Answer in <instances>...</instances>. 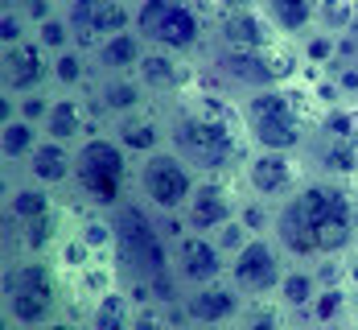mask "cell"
I'll use <instances>...</instances> for the list:
<instances>
[{"mask_svg":"<svg viewBox=\"0 0 358 330\" xmlns=\"http://www.w3.org/2000/svg\"><path fill=\"white\" fill-rule=\"evenodd\" d=\"M108 132L128 149L132 161H141V157H152V153L169 149V116H165V111L144 108V111H132V116L111 120Z\"/></svg>","mask_w":358,"mask_h":330,"instance_id":"obj_19","label":"cell"},{"mask_svg":"<svg viewBox=\"0 0 358 330\" xmlns=\"http://www.w3.org/2000/svg\"><path fill=\"white\" fill-rule=\"evenodd\" d=\"M45 330H87V322H83V318H71V314H62L58 322H50Z\"/></svg>","mask_w":358,"mask_h":330,"instance_id":"obj_42","label":"cell"},{"mask_svg":"<svg viewBox=\"0 0 358 330\" xmlns=\"http://www.w3.org/2000/svg\"><path fill=\"white\" fill-rule=\"evenodd\" d=\"M136 34L152 50L202 62L210 50V13L194 0H136Z\"/></svg>","mask_w":358,"mask_h":330,"instance_id":"obj_7","label":"cell"},{"mask_svg":"<svg viewBox=\"0 0 358 330\" xmlns=\"http://www.w3.org/2000/svg\"><path fill=\"white\" fill-rule=\"evenodd\" d=\"M313 95L296 91V87H259L235 99L243 132L251 149H268V153H305L313 137V116L309 108Z\"/></svg>","mask_w":358,"mask_h":330,"instance_id":"obj_3","label":"cell"},{"mask_svg":"<svg viewBox=\"0 0 358 330\" xmlns=\"http://www.w3.org/2000/svg\"><path fill=\"white\" fill-rule=\"evenodd\" d=\"M325 74H334V83L342 87V95H346V99H358V67H355V62H334Z\"/></svg>","mask_w":358,"mask_h":330,"instance_id":"obj_40","label":"cell"},{"mask_svg":"<svg viewBox=\"0 0 358 330\" xmlns=\"http://www.w3.org/2000/svg\"><path fill=\"white\" fill-rule=\"evenodd\" d=\"M288 330H317V326H309L305 318H292V322H288Z\"/></svg>","mask_w":358,"mask_h":330,"instance_id":"obj_43","label":"cell"},{"mask_svg":"<svg viewBox=\"0 0 358 330\" xmlns=\"http://www.w3.org/2000/svg\"><path fill=\"white\" fill-rule=\"evenodd\" d=\"M285 268H288V256H285V248L276 244V235L259 231V235H251L248 244L231 256L227 281L243 297H276L280 281H285Z\"/></svg>","mask_w":358,"mask_h":330,"instance_id":"obj_10","label":"cell"},{"mask_svg":"<svg viewBox=\"0 0 358 330\" xmlns=\"http://www.w3.org/2000/svg\"><path fill=\"white\" fill-rule=\"evenodd\" d=\"M280 34L268 21L259 4L251 8H215L210 13V50H231V54H251L276 46Z\"/></svg>","mask_w":358,"mask_h":330,"instance_id":"obj_12","label":"cell"},{"mask_svg":"<svg viewBox=\"0 0 358 330\" xmlns=\"http://www.w3.org/2000/svg\"><path fill=\"white\" fill-rule=\"evenodd\" d=\"M169 314H165V305H157V301H148V305H136V322L132 330H169Z\"/></svg>","mask_w":358,"mask_h":330,"instance_id":"obj_38","label":"cell"},{"mask_svg":"<svg viewBox=\"0 0 358 330\" xmlns=\"http://www.w3.org/2000/svg\"><path fill=\"white\" fill-rule=\"evenodd\" d=\"M272 215H276V207H272V202L251 198V194H248V198L239 202V215H235V219L243 223L251 235H259V231H272Z\"/></svg>","mask_w":358,"mask_h":330,"instance_id":"obj_36","label":"cell"},{"mask_svg":"<svg viewBox=\"0 0 358 330\" xmlns=\"http://www.w3.org/2000/svg\"><path fill=\"white\" fill-rule=\"evenodd\" d=\"M292 314L276 297H248V310L239 318V330H288Z\"/></svg>","mask_w":358,"mask_h":330,"instance_id":"obj_31","label":"cell"},{"mask_svg":"<svg viewBox=\"0 0 358 330\" xmlns=\"http://www.w3.org/2000/svg\"><path fill=\"white\" fill-rule=\"evenodd\" d=\"M41 132H45L50 141H62V145L78 149L87 137L103 132V120H99L95 104H91L83 91H54V104L45 111Z\"/></svg>","mask_w":358,"mask_h":330,"instance_id":"obj_15","label":"cell"},{"mask_svg":"<svg viewBox=\"0 0 358 330\" xmlns=\"http://www.w3.org/2000/svg\"><path fill=\"white\" fill-rule=\"evenodd\" d=\"M198 74H202V62L169 54V50H152V46H148L144 62L136 67V78L144 83V91L157 99H169V104L181 99L189 87H198Z\"/></svg>","mask_w":358,"mask_h":330,"instance_id":"obj_17","label":"cell"},{"mask_svg":"<svg viewBox=\"0 0 358 330\" xmlns=\"http://www.w3.org/2000/svg\"><path fill=\"white\" fill-rule=\"evenodd\" d=\"M231 268V256L218 248L215 235H202V231H185L181 240H173V273L185 289L194 285H210L222 281Z\"/></svg>","mask_w":358,"mask_h":330,"instance_id":"obj_13","label":"cell"},{"mask_svg":"<svg viewBox=\"0 0 358 330\" xmlns=\"http://www.w3.org/2000/svg\"><path fill=\"white\" fill-rule=\"evenodd\" d=\"M342 281L350 285V294H358V244L342 256Z\"/></svg>","mask_w":358,"mask_h":330,"instance_id":"obj_41","label":"cell"},{"mask_svg":"<svg viewBox=\"0 0 358 330\" xmlns=\"http://www.w3.org/2000/svg\"><path fill=\"white\" fill-rule=\"evenodd\" d=\"M317 29H325V34H350V29H358V0H322Z\"/></svg>","mask_w":358,"mask_h":330,"instance_id":"obj_33","label":"cell"},{"mask_svg":"<svg viewBox=\"0 0 358 330\" xmlns=\"http://www.w3.org/2000/svg\"><path fill=\"white\" fill-rule=\"evenodd\" d=\"M41 137H45L41 124L25 120V116L4 120V124H0V153H4V165H8V170L25 165V161L34 157V149L41 145Z\"/></svg>","mask_w":358,"mask_h":330,"instance_id":"obj_27","label":"cell"},{"mask_svg":"<svg viewBox=\"0 0 358 330\" xmlns=\"http://www.w3.org/2000/svg\"><path fill=\"white\" fill-rule=\"evenodd\" d=\"M83 322H87V330H132V322H136V297H132V289L124 281H115L111 289H103L83 310Z\"/></svg>","mask_w":358,"mask_h":330,"instance_id":"obj_23","label":"cell"},{"mask_svg":"<svg viewBox=\"0 0 358 330\" xmlns=\"http://www.w3.org/2000/svg\"><path fill=\"white\" fill-rule=\"evenodd\" d=\"M169 330H181V326H169Z\"/></svg>","mask_w":358,"mask_h":330,"instance_id":"obj_48","label":"cell"},{"mask_svg":"<svg viewBox=\"0 0 358 330\" xmlns=\"http://www.w3.org/2000/svg\"><path fill=\"white\" fill-rule=\"evenodd\" d=\"M71 289L54 256H8L4 264V322L45 330L66 314Z\"/></svg>","mask_w":358,"mask_h":330,"instance_id":"obj_5","label":"cell"},{"mask_svg":"<svg viewBox=\"0 0 358 330\" xmlns=\"http://www.w3.org/2000/svg\"><path fill=\"white\" fill-rule=\"evenodd\" d=\"M91 104L99 111L103 128L120 116H132V111H144L152 104V95L144 91V83L136 74H108V78H91Z\"/></svg>","mask_w":358,"mask_h":330,"instance_id":"obj_20","label":"cell"},{"mask_svg":"<svg viewBox=\"0 0 358 330\" xmlns=\"http://www.w3.org/2000/svg\"><path fill=\"white\" fill-rule=\"evenodd\" d=\"M272 235L288 260L317 264L329 256H346L358 244V190L355 182L309 178L292 190L272 215Z\"/></svg>","mask_w":358,"mask_h":330,"instance_id":"obj_1","label":"cell"},{"mask_svg":"<svg viewBox=\"0 0 358 330\" xmlns=\"http://www.w3.org/2000/svg\"><path fill=\"white\" fill-rule=\"evenodd\" d=\"M189 330H239V322H231V326H189Z\"/></svg>","mask_w":358,"mask_h":330,"instance_id":"obj_44","label":"cell"},{"mask_svg":"<svg viewBox=\"0 0 358 330\" xmlns=\"http://www.w3.org/2000/svg\"><path fill=\"white\" fill-rule=\"evenodd\" d=\"M194 4H202L206 13H215V4H218V0H194Z\"/></svg>","mask_w":358,"mask_h":330,"instance_id":"obj_45","label":"cell"},{"mask_svg":"<svg viewBox=\"0 0 358 330\" xmlns=\"http://www.w3.org/2000/svg\"><path fill=\"white\" fill-rule=\"evenodd\" d=\"M239 186L248 190L251 198H264V202H272V207H280L292 190H301V186L313 178V170H309V161L301 157V153H268V149H251L248 161L239 165Z\"/></svg>","mask_w":358,"mask_h":330,"instance_id":"obj_9","label":"cell"},{"mask_svg":"<svg viewBox=\"0 0 358 330\" xmlns=\"http://www.w3.org/2000/svg\"><path fill=\"white\" fill-rule=\"evenodd\" d=\"M62 17L74 29V46L83 54H95L99 41L136 25V0H71Z\"/></svg>","mask_w":358,"mask_h":330,"instance_id":"obj_11","label":"cell"},{"mask_svg":"<svg viewBox=\"0 0 358 330\" xmlns=\"http://www.w3.org/2000/svg\"><path fill=\"white\" fill-rule=\"evenodd\" d=\"M350 305H355V294H350V285H322V294L317 301L309 305V314H301L309 326L317 330H334L346 322V314H350Z\"/></svg>","mask_w":358,"mask_h":330,"instance_id":"obj_28","label":"cell"},{"mask_svg":"<svg viewBox=\"0 0 358 330\" xmlns=\"http://www.w3.org/2000/svg\"><path fill=\"white\" fill-rule=\"evenodd\" d=\"M132 174H136V161L103 128V132L87 137L83 145L74 149V186L71 190L91 211H115L132 194Z\"/></svg>","mask_w":358,"mask_h":330,"instance_id":"obj_6","label":"cell"},{"mask_svg":"<svg viewBox=\"0 0 358 330\" xmlns=\"http://www.w3.org/2000/svg\"><path fill=\"white\" fill-rule=\"evenodd\" d=\"M248 310V297L239 294L227 277L210 281V285H194L181 297V314H185V326H231L239 322Z\"/></svg>","mask_w":358,"mask_h":330,"instance_id":"obj_14","label":"cell"},{"mask_svg":"<svg viewBox=\"0 0 358 330\" xmlns=\"http://www.w3.org/2000/svg\"><path fill=\"white\" fill-rule=\"evenodd\" d=\"M202 182V174L173 149H161L152 157L136 161V174H132V194L148 202L157 215H185L194 190Z\"/></svg>","mask_w":358,"mask_h":330,"instance_id":"obj_8","label":"cell"},{"mask_svg":"<svg viewBox=\"0 0 358 330\" xmlns=\"http://www.w3.org/2000/svg\"><path fill=\"white\" fill-rule=\"evenodd\" d=\"M29 37H34V21L25 17V8L17 0H4V13H0V50L21 46Z\"/></svg>","mask_w":358,"mask_h":330,"instance_id":"obj_34","label":"cell"},{"mask_svg":"<svg viewBox=\"0 0 358 330\" xmlns=\"http://www.w3.org/2000/svg\"><path fill=\"white\" fill-rule=\"evenodd\" d=\"M296 50H301V62H305L309 71H329V67L338 62V34L313 29L309 37L296 41Z\"/></svg>","mask_w":358,"mask_h":330,"instance_id":"obj_32","label":"cell"},{"mask_svg":"<svg viewBox=\"0 0 358 330\" xmlns=\"http://www.w3.org/2000/svg\"><path fill=\"white\" fill-rule=\"evenodd\" d=\"M54 104V91H34V95H21V116L34 120V124H45V111Z\"/></svg>","mask_w":358,"mask_h":330,"instance_id":"obj_39","label":"cell"},{"mask_svg":"<svg viewBox=\"0 0 358 330\" xmlns=\"http://www.w3.org/2000/svg\"><path fill=\"white\" fill-rule=\"evenodd\" d=\"M4 67V95H34V91H54V54H45L34 37L21 46H8L0 54Z\"/></svg>","mask_w":358,"mask_h":330,"instance_id":"obj_16","label":"cell"},{"mask_svg":"<svg viewBox=\"0 0 358 330\" xmlns=\"http://www.w3.org/2000/svg\"><path fill=\"white\" fill-rule=\"evenodd\" d=\"M74 235H78L99 260H111V252H115V227H111L108 211H87L83 219L74 223Z\"/></svg>","mask_w":358,"mask_h":330,"instance_id":"obj_30","label":"cell"},{"mask_svg":"<svg viewBox=\"0 0 358 330\" xmlns=\"http://www.w3.org/2000/svg\"><path fill=\"white\" fill-rule=\"evenodd\" d=\"M111 215V227H115V252H111V264H115V277L124 285L132 281H157L173 268V240L165 235L161 227V215L141 202L136 194H128Z\"/></svg>","mask_w":358,"mask_h":330,"instance_id":"obj_4","label":"cell"},{"mask_svg":"<svg viewBox=\"0 0 358 330\" xmlns=\"http://www.w3.org/2000/svg\"><path fill=\"white\" fill-rule=\"evenodd\" d=\"M239 190L235 178H202L189 207H185V227L189 231H202V235H215L222 223H231L239 215Z\"/></svg>","mask_w":358,"mask_h":330,"instance_id":"obj_18","label":"cell"},{"mask_svg":"<svg viewBox=\"0 0 358 330\" xmlns=\"http://www.w3.org/2000/svg\"><path fill=\"white\" fill-rule=\"evenodd\" d=\"M317 294H322V277H317V264H305V260H288L285 281H280V289H276V301L285 305L292 318H301V314H309V305L317 301Z\"/></svg>","mask_w":358,"mask_h":330,"instance_id":"obj_26","label":"cell"},{"mask_svg":"<svg viewBox=\"0 0 358 330\" xmlns=\"http://www.w3.org/2000/svg\"><path fill=\"white\" fill-rule=\"evenodd\" d=\"M58 207H62V202H54V190L29 182V178L8 182V190H4V219H8L13 231H17V227H29L34 219L58 211Z\"/></svg>","mask_w":358,"mask_h":330,"instance_id":"obj_24","label":"cell"},{"mask_svg":"<svg viewBox=\"0 0 358 330\" xmlns=\"http://www.w3.org/2000/svg\"><path fill=\"white\" fill-rule=\"evenodd\" d=\"M148 54V41L136 29H124V34H111L108 41H99V50L91 54V71L95 78H108V74H136V67Z\"/></svg>","mask_w":358,"mask_h":330,"instance_id":"obj_22","label":"cell"},{"mask_svg":"<svg viewBox=\"0 0 358 330\" xmlns=\"http://www.w3.org/2000/svg\"><path fill=\"white\" fill-rule=\"evenodd\" d=\"M169 116V149L181 153L202 178H235L248 161V132L239 108L227 104L218 91L189 87L181 99H173Z\"/></svg>","mask_w":358,"mask_h":330,"instance_id":"obj_2","label":"cell"},{"mask_svg":"<svg viewBox=\"0 0 358 330\" xmlns=\"http://www.w3.org/2000/svg\"><path fill=\"white\" fill-rule=\"evenodd\" d=\"M54 4H58V8H66V4H71V0H54Z\"/></svg>","mask_w":358,"mask_h":330,"instance_id":"obj_46","label":"cell"},{"mask_svg":"<svg viewBox=\"0 0 358 330\" xmlns=\"http://www.w3.org/2000/svg\"><path fill=\"white\" fill-rule=\"evenodd\" d=\"M215 240H218V248H222L227 256H235V252H239V248L251 240V231L239 219H231V223H222V227L215 231Z\"/></svg>","mask_w":358,"mask_h":330,"instance_id":"obj_37","label":"cell"},{"mask_svg":"<svg viewBox=\"0 0 358 330\" xmlns=\"http://www.w3.org/2000/svg\"><path fill=\"white\" fill-rule=\"evenodd\" d=\"M8 330H25V326H8Z\"/></svg>","mask_w":358,"mask_h":330,"instance_id":"obj_47","label":"cell"},{"mask_svg":"<svg viewBox=\"0 0 358 330\" xmlns=\"http://www.w3.org/2000/svg\"><path fill=\"white\" fill-rule=\"evenodd\" d=\"M21 170H25L29 182L45 186V190H66V186H74V149L41 137V145L34 149V157Z\"/></svg>","mask_w":358,"mask_h":330,"instance_id":"obj_21","label":"cell"},{"mask_svg":"<svg viewBox=\"0 0 358 330\" xmlns=\"http://www.w3.org/2000/svg\"><path fill=\"white\" fill-rule=\"evenodd\" d=\"M259 8L268 13V21L276 25V34L288 41H301L317 29V13L322 0H259Z\"/></svg>","mask_w":358,"mask_h":330,"instance_id":"obj_25","label":"cell"},{"mask_svg":"<svg viewBox=\"0 0 358 330\" xmlns=\"http://www.w3.org/2000/svg\"><path fill=\"white\" fill-rule=\"evenodd\" d=\"M34 41L45 50V54H62V50L74 46V29H71V21H66L62 13H54L50 21H41V25L34 29Z\"/></svg>","mask_w":358,"mask_h":330,"instance_id":"obj_35","label":"cell"},{"mask_svg":"<svg viewBox=\"0 0 358 330\" xmlns=\"http://www.w3.org/2000/svg\"><path fill=\"white\" fill-rule=\"evenodd\" d=\"M91 78H95V71H91V54H83L78 46L54 54V91H83Z\"/></svg>","mask_w":358,"mask_h":330,"instance_id":"obj_29","label":"cell"}]
</instances>
